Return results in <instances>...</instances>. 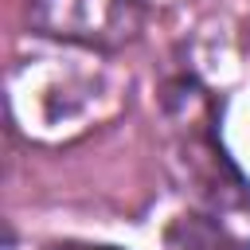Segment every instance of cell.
Listing matches in <instances>:
<instances>
[{
	"label": "cell",
	"instance_id": "6da1fadb",
	"mask_svg": "<svg viewBox=\"0 0 250 250\" xmlns=\"http://www.w3.org/2000/svg\"><path fill=\"white\" fill-rule=\"evenodd\" d=\"M23 23L39 39L117 55L141 39L148 8L145 0H23Z\"/></svg>",
	"mask_w": 250,
	"mask_h": 250
},
{
	"label": "cell",
	"instance_id": "7a4b0ae2",
	"mask_svg": "<svg viewBox=\"0 0 250 250\" xmlns=\"http://www.w3.org/2000/svg\"><path fill=\"white\" fill-rule=\"evenodd\" d=\"M55 250H117V246H74V242H66V246H55Z\"/></svg>",
	"mask_w": 250,
	"mask_h": 250
}]
</instances>
